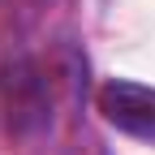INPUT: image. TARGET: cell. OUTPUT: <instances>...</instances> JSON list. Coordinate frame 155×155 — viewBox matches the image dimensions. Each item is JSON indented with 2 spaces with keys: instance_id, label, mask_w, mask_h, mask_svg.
I'll use <instances>...</instances> for the list:
<instances>
[{
  "instance_id": "6da1fadb",
  "label": "cell",
  "mask_w": 155,
  "mask_h": 155,
  "mask_svg": "<svg viewBox=\"0 0 155 155\" xmlns=\"http://www.w3.org/2000/svg\"><path fill=\"white\" fill-rule=\"evenodd\" d=\"M99 116L125 138H138L155 147V86L147 82H129V78H112L95 95Z\"/></svg>"
},
{
  "instance_id": "7a4b0ae2",
  "label": "cell",
  "mask_w": 155,
  "mask_h": 155,
  "mask_svg": "<svg viewBox=\"0 0 155 155\" xmlns=\"http://www.w3.org/2000/svg\"><path fill=\"white\" fill-rule=\"evenodd\" d=\"M17 5H48V0H17Z\"/></svg>"
}]
</instances>
